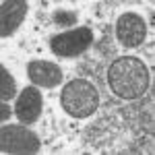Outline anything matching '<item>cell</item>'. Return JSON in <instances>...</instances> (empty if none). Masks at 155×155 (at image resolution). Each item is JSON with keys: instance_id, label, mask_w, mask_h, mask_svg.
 <instances>
[{"instance_id": "6da1fadb", "label": "cell", "mask_w": 155, "mask_h": 155, "mask_svg": "<svg viewBox=\"0 0 155 155\" xmlns=\"http://www.w3.org/2000/svg\"><path fill=\"white\" fill-rule=\"evenodd\" d=\"M107 85L114 95L122 99H139L151 87L149 68L143 60L134 56H122L107 68Z\"/></svg>"}, {"instance_id": "7a4b0ae2", "label": "cell", "mask_w": 155, "mask_h": 155, "mask_svg": "<svg viewBox=\"0 0 155 155\" xmlns=\"http://www.w3.org/2000/svg\"><path fill=\"white\" fill-rule=\"evenodd\" d=\"M62 110L72 118H87L99 107V91L87 79H72L62 87L60 93Z\"/></svg>"}, {"instance_id": "3957f363", "label": "cell", "mask_w": 155, "mask_h": 155, "mask_svg": "<svg viewBox=\"0 0 155 155\" xmlns=\"http://www.w3.org/2000/svg\"><path fill=\"white\" fill-rule=\"evenodd\" d=\"M0 149L2 153H37L39 139L25 124H2Z\"/></svg>"}, {"instance_id": "277c9868", "label": "cell", "mask_w": 155, "mask_h": 155, "mask_svg": "<svg viewBox=\"0 0 155 155\" xmlns=\"http://www.w3.org/2000/svg\"><path fill=\"white\" fill-rule=\"evenodd\" d=\"M91 44H93V31L89 27H77V29L62 31L58 35H54L50 41V48L56 56L74 58V56L83 54Z\"/></svg>"}, {"instance_id": "5b68a950", "label": "cell", "mask_w": 155, "mask_h": 155, "mask_svg": "<svg viewBox=\"0 0 155 155\" xmlns=\"http://www.w3.org/2000/svg\"><path fill=\"white\" fill-rule=\"evenodd\" d=\"M116 37L124 48H139L147 39V23L137 12H122L116 21Z\"/></svg>"}, {"instance_id": "8992f818", "label": "cell", "mask_w": 155, "mask_h": 155, "mask_svg": "<svg viewBox=\"0 0 155 155\" xmlns=\"http://www.w3.org/2000/svg\"><path fill=\"white\" fill-rule=\"evenodd\" d=\"M41 106H44V97L37 87H25L23 91L17 95V104H15V116L19 118L21 124L29 126L33 124L39 114H41Z\"/></svg>"}, {"instance_id": "52a82bcc", "label": "cell", "mask_w": 155, "mask_h": 155, "mask_svg": "<svg viewBox=\"0 0 155 155\" xmlns=\"http://www.w3.org/2000/svg\"><path fill=\"white\" fill-rule=\"evenodd\" d=\"M27 12H29L27 2H23V0H4L0 4V35L2 37L12 35L21 27Z\"/></svg>"}, {"instance_id": "ba28073f", "label": "cell", "mask_w": 155, "mask_h": 155, "mask_svg": "<svg viewBox=\"0 0 155 155\" xmlns=\"http://www.w3.org/2000/svg\"><path fill=\"white\" fill-rule=\"evenodd\" d=\"M27 77L33 85L39 87H56L62 83V68L56 62L48 60H31L27 64Z\"/></svg>"}, {"instance_id": "9c48e42d", "label": "cell", "mask_w": 155, "mask_h": 155, "mask_svg": "<svg viewBox=\"0 0 155 155\" xmlns=\"http://www.w3.org/2000/svg\"><path fill=\"white\" fill-rule=\"evenodd\" d=\"M15 95H17V83L11 72L2 66L0 68V97H2V101H8Z\"/></svg>"}, {"instance_id": "30bf717a", "label": "cell", "mask_w": 155, "mask_h": 155, "mask_svg": "<svg viewBox=\"0 0 155 155\" xmlns=\"http://www.w3.org/2000/svg\"><path fill=\"white\" fill-rule=\"evenodd\" d=\"M77 21H79V17H77V12H72V11H56L54 12V25L56 27L66 29V27H72Z\"/></svg>"}, {"instance_id": "8fae6325", "label": "cell", "mask_w": 155, "mask_h": 155, "mask_svg": "<svg viewBox=\"0 0 155 155\" xmlns=\"http://www.w3.org/2000/svg\"><path fill=\"white\" fill-rule=\"evenodd\" d=\"M0 118H2V122H6V120L11 118V107L6 106V101H4L2 107H0Z\"/></svg>"}]
</instances>
